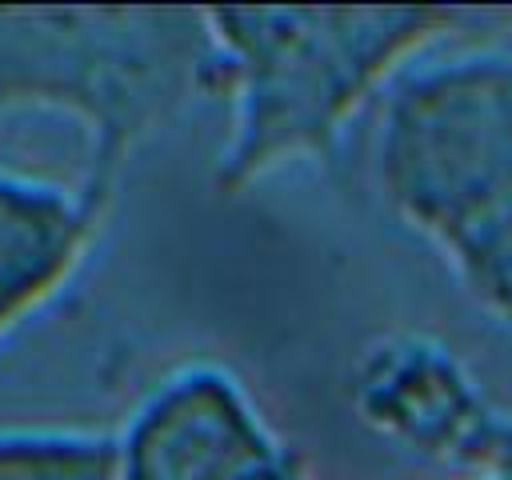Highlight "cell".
I'll list each match as a JSON object with an SVG mask.
<instances>
[{"instance_id": "cell-1", "label": "cell", "mask_w": 512, "mask_h": 480, "mask_svg": "<svg viewBox=\"0 0 512 480\" xmlns=\"http://www.w3.org/2000/svg\"><path fill=\"white\" fill-rule=\"evenodd\" d=\"M220 56L232 132L216 188L236 196L264 176L336 148L360 104L448 32L456 8H204Z\"/></svg>"}, {"instance_id": "cell-2", "label": "cell", "mask_w": 512, "mask_h": 480, "mask_svg": "<svg viewBox=\"0 0 512 480\" xmlns=\"http://www.w3.org/2000/svg\"><path fill=\"white\" fill-rule=\"evenodd\" d=\"M220 92L204 8H0V112H60L88 136L80 184L112 204L128 156Z\"/></svg>"}, {"instance_id": "cell-3", "label": "cell", "mask_w": 512, "mask_h": 480, "mask_svg": "<svg viewBox=\"0 0 512 480\" xmlns=\"http://www.w3.org/2000/svg\"><path fill=\"white\" fill-rule=\"evenodd\" d=\"M376 180L460 288L512 324V56L472 52L400 80Z\"/></svg>"}, {"instance_id": "cell-4", "label": "cell", "mask_w": 512, "mask_h": 480, "mask_svg": "<svg viewBox=\"0 0 512 480\" xmlns=\"http://www.w3.org/2000/svg\"><path fill=\"white\" fill-rule=\"evenodd\" d=\"M116 448L120 480H304L248 388L216 364H188L160 380Z\"/></svg>"}, {"instance_id": "cell-5", "label": "cell", "mask_w": 512, "mask_h": 480, "mask_svg": "<svg viewBox=\"0 0 512 480\" xmlns=\"http://www.w3.org/2000/svg\"><path fill=\"white\" fill-rule=\"evenodd\" d=\"M108 200L80 180L60 184L0 168V340L44 312L84 268Z\"/></svg>"}, {"instance_id": "cell-6", "label": "cell", "mask_w": 512, "mask_h": 480, "mask_svg": "<svg viewBox=\"0 0 512 480\" xmlns=\"http://www.w3.org/2000/svg\"><path fill=\"white\" fill-rule=\"evenodd\" d=\"M0 480H120V448L96 428H0Z\"/></svg>"}]
</instances>
